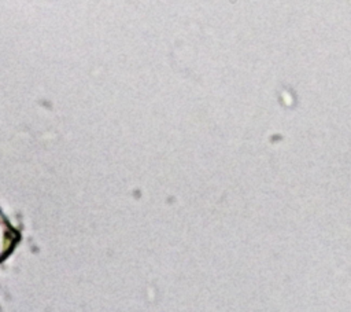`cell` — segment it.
I'll return each instance as SVG.
<instances>
[{"label":"cell","mask_w":351,"mask_h":312,"mask_svg":"<svg viewBox=\"0 0 351 312\" xmlns=\"http://www.w3.org/2000/svg\"><path fill=\"white\" fill-rule=\"evenodd\" d=\"M22 241L21 231L11 224L0 209V264H3Z\"/></svg>","instance_id":"1"}]
</instances>
